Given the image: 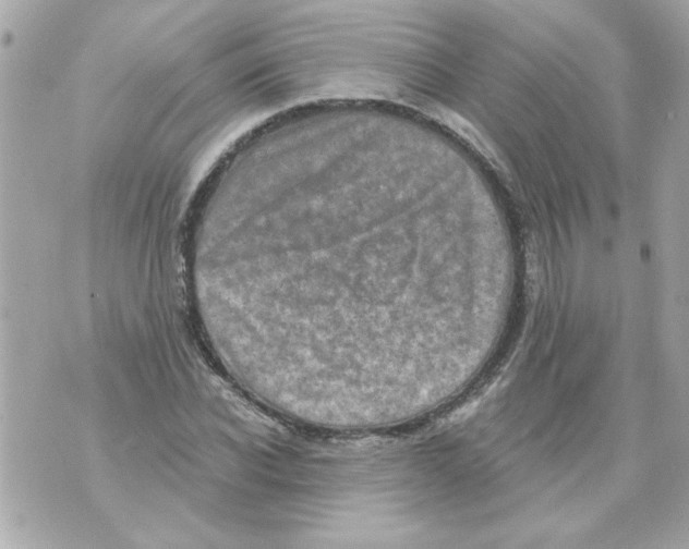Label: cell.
I'll return each mask as SVG.
<instances>
[{"instance_id":"6da1fadb","label":"cell","mask_w":689,"mask_h":549,"mask_svg":"<svg viewBox=\"0 0 689 549\" xmlns=\"http://www.w3.org/2000/svg\"><path fill=\"white\" fill-rule=\"evenodd\" d=\"M387 192L356 191L245 273L246 309L317 335L362 340L408 326L450 283L446 252L413 253L396 235Z\"/></svg>"}]
</instances>
